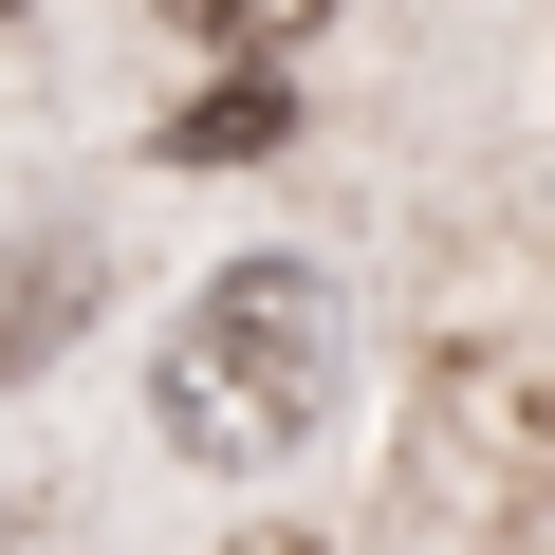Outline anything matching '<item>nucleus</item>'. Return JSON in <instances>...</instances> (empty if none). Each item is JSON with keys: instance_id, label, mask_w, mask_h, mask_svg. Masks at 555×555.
Instances as JSON below:
<instances>
[{"instance_id": "obj_3", "label": "nucleus", "mask_w": 555, "mask_h": 555, "mask_svg": "<svg viewBox=\"0 0 555 555\" xmlns=\"http://www.w3.org/2000/svg\"><path fill=\"white\" fill-rule=\"evenodd\" d=\"M167 149H185V167H259V149H297V93H278V75H204V93L167 112Z\"/></svg>"}, {"instance_id": "obj_2", "label": "nucleus", "mask_w": 555, "mask_h": 555, "mask_svg": "<svg viewBox=\"0 0 555 555\" xmlns=\"http://www.w3.org/2000/svg\"><path fill=\"white\" fill-rule=\"evenodd\" d=\"M426 500H444V518L555 500V371H537V352H444V371H426Z\"/></svg>"}, {"instance_id": "obj_5", "label": "nucleus", "mask_w": 555, "mask_h": 555, "mask_svg": "<svg viewBox=\"0 0 555 555\" xmlns=\"http://www.w3.org/2000/svg\"><path fill=\"white\" fill-rule=\"evenodd\" d=\"M0 20H20V0H0Z\"/></svg>"}, {"instance_id": "obj_4", "label": "nucleus", "mask_w": 555, "mask_h": 555, "mask_svg": "<svg viewBox=\"0 0 555 555\" xmlns=\"http://www.w3.org/2000/svg\"><path fill=\"white\" fill-rule=\"evenodd\" d=\"M167 20H185V38L222 56V75H278V56L315 38V0H167Z\"/></svg>"}, {"instance_id": "obj_1", "label": "nucleus", "mask_w": 555, "mask_h": 555, "mask_svg": "<svg viewBox=\"0 0 555 555\" xmlns=\"http://www.w3.org/2000/svg\"><path fill=\"white\" fill-rule=\"evenodd\" d=\"M334 389H352V297H334V259H222L204 297L167 315V352H149V426H167V463H204V481L315 463Z\"/></svg>"}]
</instances>
